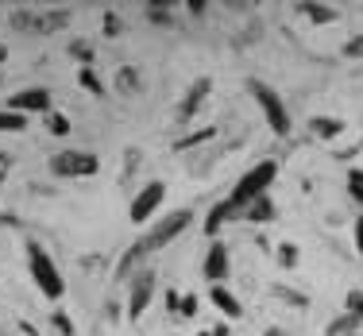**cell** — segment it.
<instances>
[{
  "label": "cell",
  "mask_w": 363,
  "mask_h": 336,
  "mask_svg": "<svg viewBox=\"0 0 363 336\" xmlns=\"http://www.w3.org/2000/svg\"><path fill=\"white\" fill-rule=\"evenodd\" d=\"M23 255H28V271H31V282L39 286V294L47 301H62L66 298V279L58 271L55 255L39 244V240H23Z\"/></svg>",
  "instance_id": "obj_1"
},
{
  "label": "cell",
  "mask_w": 363,
  "mask_h": 336,
  "mask_svg": "<svg viewBox=\"0 0 363 336\" xmlns=\"http://www.w3.org/2000/svg\"><path fill=\"white\" fill-rule=\"evenodd\" d=\"M274 178H279V162H274V159H263V162H255V167L247 170V174H240V182L232 186V194H228V197H224V205L232 209V217L240 220V213H244L247 205L255 201V197L271 194Z\"/></svg>",
  "instance_id": "obj_2"
},
{
  "label": "cell",
  "mask_w": 363,
  "mask_h": 336,
  "mask_svg": "<svg viewBox=\"0 0 363 336\" xmlns=\"http://www.w3.org/2000/svg\"><path fill=\"white\" fill-rule=\"evenodd\" d=\"M247 93L255 97V105H259V112L267 116V124H271V132L286 140V135L294 132V116H290V108L282 105L279 89H271L267 82H259V77H252V82H247Z\"/></svg>",
  "instance_id": "obj_3"
},
{
  "label": "cell",
  "mask_w": 363,
  "mask_h": 336,
  "mask_svg": "<svg viewBox=\"0 0 363 336\" xmlns=\"http://www.w3.org/2000/svg\"><path fill=\"white\" fill-rule=\"evenodd\" d=\"M189 224H194V209H174V213H167L162 220H155V224L143 232L140 240H143V247H147V252L155 255V252H162L167 244H174V240H178L182 232L189 228Z\"/></svg>",
  "instance_id": "obj_4"
},
{
  "label": "cell",
  "mask_w": 363,
  "mask_h": 336,
  "mask_svg": "<svg viewBox=\"0 0 363 336\" xmlns=\"http://www.w3.org/2000/svg\"><path fill=\"white\" fill-rule=\"evenodd\" d=\"M97 170H101V159L93 151L66 147V151L50 155V174H55V178H93Z\"/></svg>",
  "instance_id": "obj_5"
},
{
  "label": "cell",
  "mask_w": 363,
  "mask_h": 336,
  "mask_svg": "<svg viewBox=\"0 0 363 336\" xmlns=\"http://www.w3.org/2000/svg\"><path fill=\"white\" fill-rule=\"evenodd\" d=\"M4 108L23 112V116H47V112H55V97H50L47 85H28V89H16L4 101Z\"/></svg>",
  "instance_id": "obj_6"
},
{
  "label": "cell",
  "mask_w": 363,
  "mask_h": 336,
  "mask_svg": "<svg viewBox=\"0 0 363 336\" xmlns=\"http://www.w3.org/2000/svg\"><path fill=\"white\" fill-rule=\"evenodd\" d=\"M162 197H167V182H162V178H151V182L132 197V205H128V220H132V224H147L155 217V209L162 205Z\"/></svg>",
  "instance_id": "obj_7"
},
{
  "label": "cell",
  "mask_w": 363,
  "mask_h": 336,
  "mask_svg": "<svg viewBox=\"0 0 363 336\" xmlns=\"http://www.w3.org/2000/svg\"><path fill=\"white\" fill-rule=\"evenodd\" d=\"M155 298V271L151 267H143V271L132 274V290H128V321H140L147 313V306H151Z\"/></svg>",
  "instance_id": "obj_8"
},
{
  "label": "cell",
  "mask_w": 363,
  "mask_h": 336,
  "mask_svg": "<svg viewBox=\"0 0 363 336\" xmlns=\"http://www.w3.org/2000/svg\"><path fill=\"white\" fill-rule=\"evenodd\" d=\"M209 93H213V77H197V82L186 89V97L178 101V108H174L178 124H189V120H194L197 112L205 108V101H209Z\"/></svg>",
  "instance_id": "obj_9"
},
{
  "label": "cell",
  "mask_w": 363,
  "mask_h": 336,
  "mask_svg": "<svg viewBox=\"0 0 363 336\" xmlns=\"http://www.w3.org/2000/svg\"><path fill=\"white\" fill-rule=\"evenodd\" d=\"M228 271H232V263H228V247H224L220 240H213L209 252H205V259H201V274L209 279V286H220V282L228 279Z\"/></svg>",
  "instance_id": "obj_10"
},
{
  "label": "cell",
  "mask_w": 363,
  "mask_h": 336,
  "mask_svg": "<svg viewBox=\"0 0 363 336\" xmlns=\"http://www.w3.org/2000/svg\"><path fill=\"white\" fill-rule=\"evenodd\" d=\"M274 217H279V205H274V197H271V194L255 197V201L247 205L244 213H240V220H247V224H271Z\"/></svg>",
  "instance_id": "obj_11"
},
{
  "label": "cell",
  "mask_w": 363,
  "mask_h": 336,
  "mask_svg": "<svg viewBox=\"0 0 363 336\" xmlns=\"http://www.w3.org/2000/svg\"><path fill=\"white\" fill-rule=\"evenodd\" d=\"M209 301L220 309L224 317H228V321H240V317H244V306H240V298L232 294L224 282H220V286H209Z\"/></svg>",
  "instance_id": "obj_12"
},
{
  "label": "cell",
  "mask_w": 363,
  "mask_h": 336,
  "mask_svg": "<svg viewBox=\"0 0 363 336\" xmlns=\"http://www.w3.org/2000/svg\"><path fill=\"white\" fill-rule=\"evenodd\" d=\"M147 255H151V252H147V247H143V240H135V244L128 247L124 255H120L116 271H112V282H124V279H132V271H135V267H140V263L147 259Z\"/></svg>",
  "instance_id": "obj_13"
},
{
  "label": "cell",
  "mask_w": 363,
  "mask_h": 336,
  "mask_svg": "<svg viewBox=\"0 0 363 336\" xmlns=\"http://www.w3.org/2000/svg\"><path fill=\"white\" fill-rule=\"evenodd\" d=\"M298 12L306 16L309 23H317V28H325V23H336V20H340V12H336L333 4H317V0H301Z\"/></svg>",
  "instance_id": "obj_14"
},
{
  "label": "cell",
  "mask_w": 363,
  "mask_h": 336,
  "mask_svg": "<svg viewBox=\"0 0 363 336\" xmlns=\"http://www.w3.org/2000/svg\"><path fill=\"white\" fill-rule=\"evenodd\" d=\"M309 135L333 143V140H340V135H344V120L340 116H313V120H309Z\"/></svg>",
  "instance_id": "obj_15"
},
{
  "label": "cell",
  "mask_w": 363,
  "mask_h": 336,
  "mask_svg": "<svg viewBox=\"0 0 363 336\" xmlns=\"http://www.w3.org/2000/svg\"><path fill=\"white\" fill-rule=\"evenodd\" d=\"M70 20H74L70 8H43L39 12V35H55V31H62Z\"/></svg>",
  "instance_id": "obj_16"
},
{
  "label": "cell",
  "mask_w": 363,
  "mask_h": 336,
  "mask_svg": "<svg viewBox=\"0 0 363 336\" xmlns=\"http://www.w3.org/2000/svg\"><path fill=\"white\" fill-rule=\"evenodd\" d=\"M8 28L23 31V35H39V8H12L8 16Z\"/></svg>",
  "instance_id": "obj_17"
},
{
  "label": "cell",
  "mask_w": 363,
  "mask_h": 336,
  "mask_svg": "<svg viewBox=\"0 0 363 336\" xmlns=\"http://www.w3.org/2000/svg\"><path fill=\"white\" fill-rule=\"evenodd\" d=\"M116 93H124V97L143 93V74H140V66H120V70H116Z\"/></svg>",
  "instance_id": "obj_18"
},
{
  "label": "cell",
  "mask_w": 363,
  "mask_h": 336,
  "mask_svg": "<svg viewBox=\"0 0 363 336\" xmlns=\"http://www.w3.org/2000/svg\"><path fill=\"white\" fill-rule=\"evenodd\" d=\"M213 140H217V128L205 124V128H197V132H189V135H178L170 147L174 151H194V147H205V143H213Z\"/></svg>",
  "instance_id": "obj_19"
},
{
  "label": "cell",
  "mask_w": 363,
  "mask_h": 336,
  "mask_svg": "<svg viewBox=\"0 0 363 336\" xmlns=\"http://www.w3.org/2000/svg\"><path fill=\"white\" fill-rule=\"evenodd\" d=\"M170 8H182V4H170V0H147V20L151 23H159V28H170V23H174V12H170Z\"/></svg>",
  "instance_id": "obj_20"
},
{
  "label": "cell",
  "mask_w": 363,
  "mask_h": 336,
  "mask_svg": "<svg viewBox=\"0 0 363 336\" xmlns=\"http://www.w3.org/2000/svg\"><path fill=\"white\" fill-rule=\"evenodd\" d=\"M228 220H236V217H232V209H228L224 201H217V205L209 209V217H205V240H209V236H217V232H220Z\"/></svg>",
  "instance_id": "obj_21"
},
{
  "label": "cell",
  "mask_w": 363,
  "mask_h": 336,
  "mask_svg": "<svg viewBox=\"0 0 363 336\" xmlns=\"http://www.w3.org/2000/svg\"><path fill=\"white\" fill-rule=\"evenodd\" d=\"M77 85H82L89 97H105V93H108V85L101 82V74L93 70V66H82V70H77Z\"/></svg>",
  "instance_id": "obj_22"
},
{
  "label": "cell",
  "mask_w": 363,
  "mask_h": 336,
  "mask_svg": "<svg viewBox=\"0 0 363 336\" xmlns=\"http://www.w3.org/2000/svg\"><path fill=\"white\" fill-rule=\"evenodd\" d=\"M359 329H363V325H359L352 313H340L336 321L325 325V336H359Z\"/></svg>",
  "instance_id": "obj_23"
},
{
  "label": "cell",
  "mask_w": 363,
  "mask_h": 336,
  "mask_svg": "<svg viewBox=\"0 0 363 336\" xmlns=\"http://www.w3.org/2000/svg\"><path fill=\"white\" fill-rule=\"evenodd\" d=\"M20 132H28V116L12 108H0V135H20Z\"/></svg>",
  "instance_id": "obj_24"
},
{
  "label": "cell",
  "mask_w": 363,
  "mask_h": 336,
  "mask_svg": "<svg viewBox=\"0 0 363 336\" xmlns=\"http://www.w3.org/2000/svg\"><path fill=\"white\" fill-rule=\"evenodd\" d=\"M140 162H143V151L140 147H128L124 151V170H120V186H132L135 174H140Z\"/></svg>",
  "instance_id": "obj_25"
},
{
  "label": "cell",
  "mask_w": 363,
  "mask_h": 336,
  "mask_svg": "<svg viewBox=\"0 0 363 336\" xmlns=\"http://www.w3.org/2000/svg\"><path fill=\"white\" fill-rule=\"evenodd\" d=\"M271 294L279 298V301H286V306H294V309H301V313L309 309V298H306V294H298L294 286H282V282H279V286H271Z\"/></svg>",
  "instance_id": "obj_26"
},
{
  "label": "cell",
  "mask_w": 363,
  "mask_h": 336,
  "mask_svg": "<svg viewBox=\"0 0 363 336\" xmlns=\"http://www.w3.org/2000/svg\"><path fill=\"white\" fill-rule=\"evenodd\" d=\"M43 124H47V132L50 135H58V140H66V135H70V116H66V112H47V116H43Z\"/></svg>",
  "instance_id": "obj_27"
},
{
  "label": "cell",
  "mask_w": 363,
  "mask_h": 336,
  "mask_svg": "<svg viewBox=\"0 0 363 336\" xmlns=\"http://www.w3.org/2000/svg\"><path fill=\"white\" fill-rule=\"evenodd\" d=\"M66 50H70V58L77 62V70H82V66H93V58H97V50H93L89 43H85V39H74V43H70V47H66Z\"/></svg>",
  "instance_id": "obj_28"
},
{
  "label": "cell",
  "mask_w": 363,
  "mask_h": 336,
  "mask_svg": "<svg viewBox=\"0 0 363 336\" xmlns=\"http://www.w3.org/2000/svg\"><path fill=\"white\" fill-rule=\"evenodd\" d=\"M274 255H279V267H286V271H298V263H301L298 244H290V240H286V244H279V252H274Z\"/></svg>",
  "instance_id": "obj_29"
},
{
  "label": "cell",
  "mask_w": 363,
  "mask_h": 336,
  "mask_svg": "<svg viewBox=\"0 0 363 336\" xmlns=\"http://www.w3.org/2000/svg\"><path fill=\"white\" fill-rule=\"evenodd\" d=\"M50 329H55L58 336H77V329H74V317L66 313V309H55V313H50Z\"/></svg>",
  "instance_id": "obj_30"
},
{
  "label": "cell",
  "mask_w": 363,
  "mask_h": 336,
  "mask_svg": "<svg viewBox=\"0 0 363 336\" xmlns=\"http://www.w3.org/2000/svg\"><path fill=\"white\" fill-rule=\"evenodd\" d=\"M348 197L363 209V167H352L348 170Z\"/></svg>",
  "instance_id": "obj_31"
},
{
  "label": "cell",
  "mask_w": 363,
  "mask_h": 336,
  "mask_svg": "<svg viewBox=\"0 0 363 336\" xmlns=\"http://www.w3.org/2000/svg\"><path fill=\"white\" fill-rule=\"evenodd\" d=\"M344 313H352L363 325V290H348L344 294Z\"/></svg>",
  "instance_id": "obj_32"
},
{
  "label": "cell",
  "mask_w": 363,
  "mask_h": 336,
  "mask_svg": "<svg viewBox=\"0 0 363 336\" xmlns=\"http://www.w3.org/2000/svg\"><path fill=\"white\" fill-rule=\"evenodd\" d=\"M101 31H105L108 39H116L120 31H124V23H120V16L112 12V8H105V16H101Z\"/></svg>",
  "instance_id": "obj_33"
},
{
  "label": "cell",
  "mask_w": 363,
  "mask_h": 336,
  "mask_svg": "<svg viewBox=\"0 0 363 336\" xmlns=\"http://www.w3.org/2000/svg\"><path fill=\"white\" fill-rule=\"evenodd\" d=\"M197 309H201V301H197V294H182V306H178V317L182 321H194Z\"/></svg>",
  "instance_id": "obj_34"
},
{
  "label": "cell",
  "mask_w": 363,
  "mask_h": 336,
  "mask_svg": "<svg viewBox=\"0 0 363 336\" xmlns=\"http://www.w3.org/2000/svg\"><path fill=\"white\" fill-rule=\"evenodd\" d=\"M344 58H363V35H352L344 43Z\"/></svg>",
  "instance_id": "obj_35"
},
{
  "label": "cell",
  "mask_w": 363,
  "mask_h": 336,
  "mask_svg": "<svg viewBox=\"0 0 363 336\" xmlns=\"http://www.w3.org/2000/svg\"><path fill=\"white\" fill-rule=\"evenodd\" d=\"M12 151H0V189H4V182H8V174H12Z\"/></svg>",
  "instance_id": "obj_36"
},
{
  "label": "cell",
  "mask_w": 363,
  "mask_h": 336,
  "mask_svg": "<svg viewBox=\"0 0 363 336\" xmlns=\"http://www.w3.org/2000/svg\"><path fill=\"white\" fill-rule=\"evenodd\" d=\"M182 8H186L189 16H205V12H209V4H205V0H186Z\"/></svg>",
  "instance_id": "obj_37"
},
{
  "label": "cell",
  "mask_w": 363,
  "mask_h": 336,
  "mask_svg": "<svg viewBox=\"0 0 363 336\" xmlns=\"http://www.w3.org/2000/svg\"><path fill=\"white\" fill-rule=\"evenodd\" d=\"M178 306H182V294L178 290H167V313L170 317H178Z\"/></svg>",
  "instance_id": "obj_38"
},
{
  "label": "cell",
  "mask_w": 363,
  "mask_h": 336,
  "mask_svg": "<svg viewBox=\"0 0 363 336\" xmlns=\"http://www.w3.org/2000/svg\"><path fill=\"white\" fill-rule=\"evenodd\" d=\"M356 252L363 255V213L356 217Z\"/></svg>",
  "instance_id": "obj_39"
},
{
  "label": "cell",
  "mask_w": 363,
  "mask_h": 336,
  "mask_svg": "<svg viewBox=\"0 0 363 336\" xmlns=\"http://www.w3.org/2000/svg\"><path fill=\"white\" fill-rule=\"evenodd\" d=\"M105 313L112 317V321H120V313H124V309H120V301H105Z\"/></svg>",
  "instance_id": "obj_40"
},
{
  "label": "cell",
  "mask_w": 363,
  "mask_h": 336,
  "mask_svg": "<svg viewBox=\"0 0 363 336\" xmlns=\"http://www.w3.org/2000/svg\"><path fill=\"white\" fill-rule=\"evenodd\" d=\"M8 62V43H0V66Z\"/></svg>",
  "instance_id": "obj_41"
},
{
  "label": "cell",
  "mask_w": 363,
  "mask_h": 336,
  "mask_svg": "<svg viewBox=\"0 0 363 336\" xmlns=\"http://www.w3.org/2000/svg\"><path fill=\"white\" fill-rule=\"evenodd\" d=\"M263 336H286V332H282V329H267Z\"/></svg>",
  "instance_id": "obj_42"
},
{
  "label": "cell",
  "mask_w": 363,
  "mask_h": 336,
  "mask_svg": "<svg viewBox=\"0 0 363 336\" xmlns=\"http://www.w3.org/2000/svg\"><path fill=\"white\" fill-rule=\"evenodd\" d=\"M197 336H213V332H197Z\"/></svg>",
  "instance_id": "obj_43"
},
{
  "label": "cell",
  "mask_w": 363,
  "mask_h": 336,
  "mask_svg": "<svg viewBox=\"0 0 363 336\" xmlns=\"http://www.w3.org/2000/svg\"><path fill=\"white\" fill-rule=\"evenodd\" d=\"M359 336H363V332H359Z\"/></svg>",
  "instance_id": "obj_44"
}]
</instances>
